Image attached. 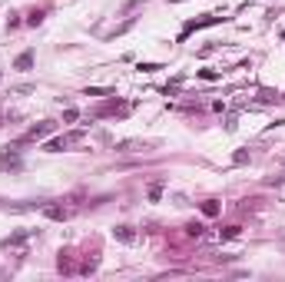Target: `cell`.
<instances>
[{
    "label": "cell",
    "instance_id": "cell-3",
    "mask_svg": "<svg viewBox=\"0 0 285 282\" xmlns=\"http://www.w3.org/2000/svg\"><path fill=\"white\" fill-rule=\"evenodd\" d=\"M30 63H33V53H20L17 56V70H27Z\"/></svg>",
    "mask_w": 285,
    "mask_h": 282
},
{
    "label": "cell",
    "instance_id": "cell-1",
    "mask_svg": "<svg viewBox=\"0 0 285 282\" xmlns=\"http://www.w3.org/2000/svg\"><path fill=\"white\" fill-rule=\"evenodd\" d=\"M77 139H80V133H70V136H60V139H50L47 150H50V153H60V150H66V146L77 143Z\"/></svg>",
    "mask_w": 285,
    "mask_h": 282
},
{
    "label": "cell",
    "instance_id": "cell-2",
    "mask_svg": "<svg viewBox=\"0 0 285 282\" xmlns=\"http://www.w3.org/2000/svg\"><path fill=\"white\" fill-rule=\"evenodd\" d=\"M50 129H53V123H40V126H30L24 139H40V136H47Z\"/></svg>",
    "mask_w": 285,
    "mask_h": 282
},
{
    "label": "cell",
    "instance_id": "cell-6",
    "mask_svg": "<svg viewBox=\"0 0 285 282\" xmlns=\"http://www.w3.org/2000/svg\"><path fill=\"white\" fill-rule=\"evenodd\" d=\"M116 236H119L123 242H129V239H133V233H129V226H119V229H116Z\"/></svg>",
    "mask_w": 285,
    "mask_h": 282
},
{
    "label": "cell",
    "instance_id": "cell-4",
    "mask_svg": "<svg viewBox=\"0 0 285 282\" xmlns=\"http://www.w3.org/2000/svg\"><path fill=\"white\" fill-rule=\"evenodd\" d=\"M202 213H206V216H216V213H219V202H216V199H206V202H202Z\"/></svg>",
    "mask_w": 285,
    "mask_h": 282
},
{
    "label": "cell",
    "instance_id": "cell-5",
    "mask_svg": "<svg viewBox=\"0 0 285 282\" xmlns=\"http://www.w3.org/2000/svg\"><path fill=\"white\" fill-rule=\"evenodd\" d=\"M47 216L50 219H66V209H60V206H47Z\"/></svg>",
    "mask_w": 285,
    "mask_h": 282
}]
</instances>
